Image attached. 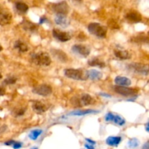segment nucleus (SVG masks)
Wrapping results in <instances>:
<instances>
[{"mask_svg": "<svg viewBox=\"0 0 149 149\" xmlns=\"http://www.w3.org/2000/svg\"><path fill=\"white\" fill-rule=\"evenodd\" d=\"M64 75L67 78L77 81H85L88 79L87 71L80 68H66L64 70Z\"/></svg>", "mask_w": 149, "mask_h": 149, "instance_id": "1", "label": "nucleus"}, {"mask_svg": "<svg viewBox=\"0 0 149 149\" xmlns=\"http://www.w3.org/2000/svg\"><path fill=\"white\" fill-rule=\"evenodd\" d=\"M31 61L35 65L40 66H48L52 63V60L49 54L45 52L33 54L31 55Z\"/></svg>", "mask_w": 149, "mask_h": 149, "instance_id": "2", "label": "nucleus"}, {"mask_svg": "<svg viewBox=\"0 0 149 149\" xmlns=\"http://www.w3.org/2000/svg\"><path fill=\"white\" fill-rule=\"evenodd\" d=\"M87 29L91 34L100 38V39L105 38L107 34V28L98 23H95L94 22V23H90L88 27H87Z\"/></svg>", "mask_w": 149, "mask_h": 149, "instance_id": "3", "label": "nucleus"}, {"mask_svg": "<svg viewBox=\"0 0 149 149\" xmlns=\"http://www.w3.org/2000/svg\"><path fill=\"white\" fill-rule=\"evenodd\" d=\"M128 69L135 74L140 75L146 76L149 74L148 64L141 63H132L128 65Z\"/></svg>", "mask_w": 149, "mask_h": 149, "instance_id": "4", "label": "nucleus"}, {"mask_svg": "<svg viewBox=\"0 0 149 149\" xmlns=\"http://www.w3.org/2000/svg\"><path fill=\"white\" fill-rule=\"evenodd\" d=\"M113 90L117 94L121 95L125 97H134L137 94V90L135 89L130 88L128 87L123 86H115Z\"/></svg>", "mask_w": 149, "mask_h": 149, "instance_id": "5", "label": "nucleus"}, {"mask_svg": "<svg viewBox=\"0 0 149 149\" xmlns=\"http://www.w3.org/2000/svg\"><path fill=\"white\" fill-rule=\"evenodd\" d=\"M71 50L74 53L82 57L86 58L90 54V49L87 46L84 45H74L71 47Z\"/></svg>", "mask_w": 149, "mask_h": 149, "instance_id": "6", "label": "nucleus"}, {"mask_svg": "<svg viewBox=\"0 0 149 149\" xmlns=\"http://www.w3.org/2000/svg\"><path fill=\"white\" fill-rule=\"evenodd\" d=\"M105 120L107 122H113L119 126H123L125 125V119L118 114H114L112 112H109L105 116Z\"/></svg>", "mask_w": 149, "mask_h": 149, "instance_id": "7", "label": "nucleus"}, {"mask_svg": "<svg viewBox=\"0 0 149 149\" xmlns=\"http://www.w3.org/2000/svg\"><path fill=\"white\" fill-rule=\"evenodd\" d=\"M32 92L38 95L46 97V96H49V95L52 94V89L48 84H40L37 87H34Z\"/></svg>", "mask_w": 149, "mask_h": 149, "instance_id": "8", "label": "nucleus"}, {"mask_svg": "<svg viewBox=\"0 0 149 149\" xmlns=\"http://www.w3.org/2000/svg\"><path fill=\"white\" fill-rule=\"evenodd\" d=\"M52 36L55 39L61 42H66L71 39V34L68 32L63 31L57 29L52 30Z\"/></svg>", "mask_w": 149, "mask_h": 149, "instance_id": "9", "label": "nucleus"}, {"mask_svg": "<svg viewBox=\"0 0 149 149\" xmlns=\"http://www.w3.org/2000/svg\"><path fill=\"white\" fill-rule=\"evenodd\" d=\"M12 14L6 8L0 5V25L5 26L11 23Z\"/></svg>", "mask_w": 149, "mask_h": 149, "instance_id": "10", "label": "nucleus"}, {"mask_svg": "<svg viewBox=\"0 0 149 149\" xmlns=\"http://www.w3.org/2000/svg\"><path fill=\"white\" fill-rule=\"evenodd\" d=\"M52 10L56 14H61L67 15L69 12V7L65 1H61V2L57 3L52 6Z\"/></svg>", "mask_w": 149, "mask_h": 149, "instance_id": "11", "label": "nucleus"}, {"mask_svg": "<svg viewBox=\"0 0 149 149\" xmlns=\"http://www.w3.org/2000/svg\"><path fill=\"white\" fill-rule=\"evenodd\" d=\"M77 103H79V106H90V105L93 104V103L95 102L94 99L92 97L91 95H90L89 94H83L80 97V98L79 100H77Z\"/></svg>", "mask_w": 149, "mask_h": 149, "instance_id": "12", "label": "nucleus"}, {"mask_svg": "<svg viewBox=\"0 0 149 149\" xmlns=\"http://www.w3.org/2000/svg\"><path fill=\"white\" fill-rule=\"evenodd\" d=\"M99 111L94 110V109H85V110H76L74 111H71L68 113L69 116H82L85 115L89 114H96L99 113Z\"/></svg>", "mask_w": 149, "mask_h": 149, "instance_id": "13", "label": "nucleus"}, {"mask_svg": "<svg viewBox=\"0 0 149 149\" xmlns=\"http://www.w3.org/2000/svg\"><path fill=\"white\" fill-rule=\"evenodd\" d=\"M55 22L57 25L63 28L68 27L69 25V20L67 19L66 15L61 14H56L55 17Z\"/></svg>", "mask_w": 149, "mask_h": 149, "instance_id": "14", "label": "nucleus"}, {"mask_svg": "<svg viewBox=\"0 0 149 149\" xmlns=\"http://www.w3.org/2000/svg\"><path fill=\"white\" fill-rule=\"evenodd\" d=\"M115 57L119 60H128L131 58V54L127 50L122 49H114Z\"/></svg>", "mask_w": 149, "mask_h": 149, "instance_id": "15", "label": "nucleus"}, {"mask_svg": "<svg viewBox=\"0 0 149 149\" xmlns=\"http://www.w3.org/2000/svg\"><path fill=\"white\" fill-rule=\"evenodd\" d=\"M87 77L92 81H99L103 77V74L96 69H90L87 71Z\"/></svg>", "mask_w": 149, "mask_h": 149, "instance_id": "16", "label": "nucleus"}, {"mask_svg": "<svg viewBox=\"0 0 149 149\" xmlns=\"http://www.w3.org/2000/svg\"><path fill=\"white\" fill-rule=\"evenodd\" d=\"M114 82L116 85L123 86V87H128L132 84V81L129 78L126 77H121V76H117L114 79Z\"/></svg>", "mask_w": 149, "mask_h": 149, "instance_id": "17", "label": "nucleus"}, {"mask_svg": "<svg viewBox=\"0 0 149 149\" xmlns=\"http://www.w3.org/2000/svg\"><path fill=\"white\" fill-rule=\"evenodd\" d=\"M51 52H52V55H53V57H55L56 59H58L61 62L65 63L68 61L66 54L63 51L60 50V49H52Z\"/></svg>", "mask_w": 149, "mask_h": 149, "instance_id": "18", "label": "nucleus"}, {"mask_svg": "<svg viewBox=\"0 0 149 149\" xmlns=\"http://www.w3.org/2000/svg\"><path fill=\"white\" fill-rule=\"evenodd\" d=\"M32 109L37 113H42L47 110V106L42 102L39 101V100L33 102L32 104Z\"/></svg>", "mask_w": 149, "mask_h": 149, "instance_id": "19", "label": "nucleus"}, {"mask_svg": "<svg viewBox=\"0 0 149 149\" xmlns=\"http://www.w3.org/2000/svg\"><path fill=\"white\" fill-rule=\"evenodd\" d=\"M126 18L131 23H139L142 20L141 15L137 12H130L127 13L126 15Z\"/></svg>", "mask_w": 149, "mask_h": 149, "instance_id": "20", "label": "nucleus"}, {"mask_svg": "<svg viewBox=\"0 0 149 149\" xmlns=\"http://www.w3.org/2000/svg\"><path fill=\"white\" fill-rule=\"evenodd\" d=\"M87 63H88V65H90V66L97 67V68H103L106 66V63L97 58H91L90 60H89Z\"/></svg>", "mask_w": 149, "mask_h": 149, "instance_id": "21", "label": "nucleus"}, {"mask_svg": "<svg viewBox=\"0 0 149 149\" xmlns=\"http://www.w3.org/2000/svg\"><path fill=\"white\" fill-rule=\"evenodd\" d=\"M122 141V138L119 136H110L106 139V143L111 146H117Z\"/></svg>", "mask_w": 149, "mask_h": 149, "instance_id": "22", "label": "nucleus"}, {"mask_svg": "<svg viewBox=\"0 0 149 149\" xmlns=\"http://www.w3.org/2000/svg\"><path fill=\"white\" fill-rule=\"evenodd\" d=\"M14 47L15 48V49H18L19 52H26V51H28V49H29L27 45L21 40L16 41L14 44Z\"/></svg>", "mask_w": 149, "mask_h": 149, "instance_id": "23", "label": "nucleus"}, {"mask_svg": "<svg viewBox=\"0 0 149 149\" xmlns=\"http://www.w3.org/2000/svg\"><path fill=\"white\" fill-rule=\"evenodd\" d=\"M15 7L17 11L20 13H22V14H24V13H27V11L29 10L28 5L26 3L23 2V1H17V2H16Z\"/></svg>", "mask_w": 149, "mask_h": 149, "instance_id": "24", "label": "nucleus"}, {"mask_svg": "<svg viewBox=\"0 0 149 149\" xmlns=\"http://www.w3.org/2000/svg\"><path fill=\"white\" fill-rule=\"evenodd\" d=\"M43 131L42 130H39V129H36V130H31L29 133V137L31 140L32 141H36L39 136L42 134Z\"/></svg>", "mask_w": 149, "mask_h": 149, "instance_id": "25", "label": "nucleus"}, {"mask_svg": "<svg viewBox=\"0 0 149 149\" xmlns=\"http://www.w3.org/2000/svg\"><path fill=\"white\" fill-rule=\"evenodd\" d=\"M23 29H26V31H35L36 30V27L33 23H31L30 21H23Z\"/></svg>", "mask_w": 149, "mask_h": 149, "instance_id": "26", "label": "nucleus"}, {"mask_svg": "<svg viewBox=\"0 0 149 149\" xmlns=\"http://www.w3.org/2000/svg\"><path fill=\"white\" fill-rule=\"evenodd\" d=\"M128 146H129L130 148H136L139 146V141L136 138H132L129 141Z\"/></svg>", "mask_w": 149, "mask_h": 149, "instance_id": "27", "label": "nucleus"}, {"mask_svg": "<svg viewBox=\"0 0 149 149\" xmlns=\"http://www.w3.org/2000/svg\"><path fill=\"white\" fill-rule=\"evenodd\" d=\"M17 81V79L14 77H10L8 78H7L6 79H4V83L5 84H13Z\"/></svg>", "mask_w": 149, "mask_h": 149, "instance_id": "28", "label": "nucleus"}, {"mask_svg": "<svg viewBox=\"0 0 149 149\" xmlns=\"http://www.w3.org/2000/svg\"><path fill=\"white\" fill-rule=\"evenodd\" d=\"M22 145H23V144H22L21 143L16 142V141H15L14 143L13 144V147L14 149H19V148H21Z\"/></svg>", "mask_w": 149, "mask_h": 149, "instance_id": "29", "label": "nucleus"}, {"mask_svg": "<svg viewBox=\"0 0 149 149\" xmlns=\"http://www.w3.org/2000/svg\"><path fill=\"white\" fill-rule=\"evenodd\" d=\"M25 113L24 109H19L17 112H15V116H23Z\"/></svg>", "mask_w": 149, "mask_h": 149, "instance_id": "30", "label": "nucleus"}, {"mask_svg": "<svg viewBox=\"0 0 149 149\" xmlns=\"http://www.w3.org/2000/svg\"><path fill=\"white\" fill-rule=\"evenodd\" d=\"M99 95H100V96H102V97H106V98H111V97H112L111 95L108 94V93H99Z\"/></svg>", "mask_w": 149, "mask_h": 149, "instance_id": "31", "label": "nucleus"}, {"mask_svg": "<svg viewBox=\"0 0 149 149\" xmlns=\"http://www.w3.org/2000/svg\"><path fill=\"white\" fill-rule=\"evenodd\" d=\"M47 20V17H45V16H43V17H40V19H39V24H43V23H45V22Z\"/></svg>", "mask_w": 149, "mask_h": 149, "instance_id": "32", "label": "nucleus"}, {"mask_svg": "<svg viewBox=\"0 0 149 149\" xmlns=\"http://www.w3.org/2000/svg\"><path fill=\"white\" fill-rule=\"evenodd\" d=\"M5 94V89L3 87H0V96H2Z\"/></svg>", "mask_w": 149, "mask_h": 149, "instance_id": "33", "label": "nucleus"}, {"mask_svg": "<svg viewBox=\"0 0 149 149\" xmlns=\"http://www.w3.org/2000/svg\"><path fill=\"white\" fill-rule=\"evenodd\" d=\"M84 146H85L86 148H87V149H95L93 144L87 143V144H85V145H84Z\"/></svg>", "mask_w": 149, "mask_h": 149, "instance_id": "34", "label": "nucleus"}, {"mask_svg": "<svg viewBox=\"0 0 149 149\" xmlns=\"http://www.w3.org/2000/svg\"><path fill=\"white\" fill-rule=\"evenodd\" d=\"M14 142H15L14 141H8V142H6L4 144L7 146H13V144L14 143Z\"/></svg>", "mask_w": 149, "mask_h": 149, "instance_id": "35", "label": "nucleus"}, {"mask_svg": "<svg viewBox=\"0 0 149 149\" xmlns=\"http://www.w3.org/2000/svg\"><path fill=\"white\" fill-rule=\"evenodd\" d=\"M86 141H87L89 143L93 144V145H95V141H92V140H90V139H88V138H87V139H86Z\"/></svg>", "mask_w": 149, "mask_h": 149, "instance_id": "36", "label": "nucleus"}, {"mask_svg": "<svg viewBox=\"0 0 149 149\" xmlns=\"http://www.w3.org/2000/svg\"><path fill=\"white\" fill-rule=\"evenodd\" d=\"M143 149H149V142L144 144V146H143Z\"/></svg>", "mask_w": 149, "mask_h": 149, "instance_id": "37", "label": "nucleus"}, {"mask_svg": "<svg viewBox=\"0 0 149 149\" xmlns=\"http://www.w3.org/2000/svg\"><path fill=\"white\" fill-rule=\"evenodd\" d=\"M2 49H3L2 47H1V45H0V52H1V51H2Z\"/></svg>", "mask_w": 149, "mask_h": 149, "instance_id": "38", "label": "nucleus"}, {"mask_svg": "<svg viewBox=\"0 0 149 149\" xmlns=\"http://www.w3.org/2000/svg\"><path fill=\"white\" fill-rule=\"evenodd\" d=\"M146 127H149V122H148V123L146 124Z\"/></svg>", "mask_w": 149, "mask_h": 149, "instance_id": "39", "label": "nucleus"}, {"mask_svg": "<svg viewBox=\"0 0 149 149\" xmlns=\"http://www.w3.org/2000/svg\"><path fill=\"white\" fill-rule=\"evenodd\" d=\"M1 65H2V63H1V61H0V68L1 67Z\"/></svg>", "mask_w": 149, "mask_h": 149, "instance_id": "40", "label": "nucleus"}, {"mask_svg": "<svg viewBox=\"0 0 149 149\" xmlns=\"http://www.w3.org/2000/svg\"><path fill=\"white\" fill-rule=\"evenodd\" d=\"M31 149H38V148H37V147H33V148H32Z\"/></svg>", "mask_w": 149, "mask_h": 149, "instance_id": "41", "label": "nucleus"}, {"mask_svg": "<svg viewBox=\"0 0 149 149\" xmlns=\"http://www.w3.org/2000/svg\"><path fill=\"white\" fill-rule=\"evenodd\" d=\"M1 78H2V76H1V73H0V79H1Z\"/></svg>", "mask_w": 149, "mask_h": 149, "instance_id": "42", "label": "nucleus"}, {"mask_svg": "<svg viewBox=\"0 0 149 149\" xmlns=\"http://www.w3.org/2000/svg\"><path fill=\"white\" fill-rule=\"evenodd\" d=\"M75 1H81V0H75Z\"/></svg>", "mask_w": 149, "mask_h": 149, "instance_id": "43", "label": "nucleus"}]
</instances>
